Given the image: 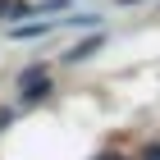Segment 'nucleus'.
I'll use <instances>...</instances> for the list:
<instances>
[{"label":"nucleus","instance_id":"1","mask_svg":"<svg viewBox=\"0 0 160 160\" xmlns=\"http://www.w3.org/2000/svg\"><path fill=\"white\" fill-rule=\"evenodd\" d=\"M18 92H23L28 105H32V101H41V96L50 92V73H46V69H28V73L18 78Z\"/></svg>","mask_w":160,"mask_h":160},{"label":"nucleus","instance_id":"2","mask_svg":"<svg viewBox=\"0 0 160 160\" xmlns=\"http://www.w3.org/2000/svg\"><path fill=\"white\" fill-rule=\"evenodd\" d=\"M96 46H101V32H96V37H87L82 46H73V50H69V55H64V60H69V64H78V60H87V55H92V50H96Z\"/></svg>","mask_w":160,"mask_h":160},{"label":"nucleus","instance_id":"3","mask_svg":"<svg viewBox=\"0 0 160 160\" xmlns=\"http://www.w3.org/2000/svg\"><path fill=\"white\" fill-rule=\"evenodd\" d=\"M142 160H160V142H151V147L142 151Z\"/></svg>","mask_w":160,"mask_h":160},{"label":"nucleus","instance_id":"4","mask_svg":"<svg viewBox=\"0 0 160 160\" xmlns=\"http://www.w3.org/2000/svg\"><path fill=\"white\" fill-rule=\"evenodd\" d=\"M96 160H123V156H114V151H105V156H96Z\"/></svg>","mask_w":160,"mask_h":160},{"label":"nucleus","instance_id":"5","mask_svg":"<svg viewBox=\"0 0 160 160\" xmlns=\"http://www.w3.org/2000/svg\"><path fill=\"white\" fill-rule=\"evenodd\" d=\"M5 123H9V110H0V128H5Z\"/></svg>","mask_w":160,"mask_h":160}]
</instances>
